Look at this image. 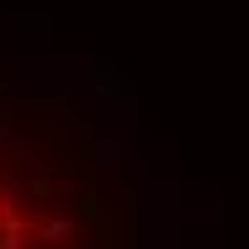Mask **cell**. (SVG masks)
Segmentation results:
<instances>
[{
    "label": "cell",
    "mask_w": 249,
    "mask_h": 249,
    "mask_svg": "<svg viewBox=\"0 0 249 249\" xmlns=\"http://www.w3.org/2000/svg\"><path fill=\"white\" fill-rule=\"evenodd\" d=\"M0 249H117L96 138L27 90H0Z\"/></svg>",
    "instance_id": "obj_1"
}]
</instances>
